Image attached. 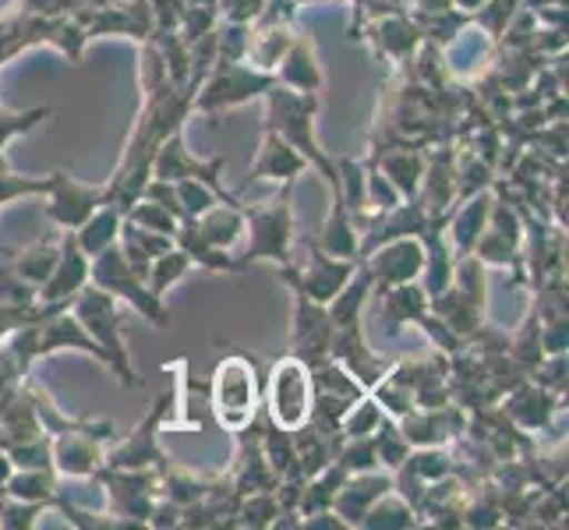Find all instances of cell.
<instances>
[{"instance_id":"6da1fadb","label":"cell","mask_w":569,"mask_h":530,"mask_svg":"<svg viewBox=\"0 0 569 530\" xmlns=\"http://www.w3.org/2000/svg\"><path fill=\"white\" fill-rule=\"evenodd\" d=\"M266 131L280 134L287 146L298 149L311 170L322 173L329 188V199H343L340 191V170L316 142V113H319V92H293L287 86L272 82L266 92Z\"/></svg>"},{"instance_id":"7a4b0ae2","label":"cell","mask_w":569,"mask_h":530,"mask_svg":"<svg viewBox=\"0 0 569 530\" xmlns=\"http://www.w3.org/2000/svg\"><path fill=\"white\" fill-rule=\"evenodd\" d=\"M71 316L74 322L82 326L89 337L107 350L110 358V376L121 379L124 389L142 386V379L134 376L131 358H128V347H124V319H121V308H117V298L107 290H100L96 283H86L82 290L71 298Z\"/></svg>"},{"instance_id":"52a82bcc","label":"cell","mask_w":569,"mask_h":530,"mask_svg":"<svg viewBox=\"0 0 569 530\" xmlns=\"http://www.w3.org/2000/svg\"><path fill=\"white\" fill-rule=\"evenodd\" d=\"M316 403V386H311V368L298 353H287L269 368V389H266V410L277 428H301L311 418Z\"/></svg>"},{"instance_id":"9c48e42d","label":"cell","mask_w":569,"mask_h":530,"mask_svg":"<svg viewBox=\"0 0 569 530\" xmlns=\"http://www.w3.org/2000/svg\"><path fill=\"white\" fill-rule=\"evenodd\" d=\"M167 397L156 400L149 410V418L142 424H134L128 439H121L113 449H103V467L107 470H163L170 457L160 449V421L167 410Z\"/></svg>"},{"instance_id":"e0dca14e","label":"cell","mask_w":569,"mask_h":530,"mask_svg":"<svg viewBox=\"0 0 569 530\" xmlns=\"http://www.w3.org/2000/svg\"><path fill=\"white\" fill-rule=\"evenodd\" d=\"M277 86H287L293 92H319L326 74L319 68V57H316V43L308 36H293L290 50L283 53V61L272 71Z\"/></svg>"},{"instance_id":"4fadbf2b","label":"cell","mask_w":569,"mask_h":530,"mask_svg":"<svg viewBox=\"0 0 569 530\" xmlns=\"http://www.w3.org/2000/svg\"><path fill=\"white\" fill-rule=\"evenodd\" d=\"M332 340V319L326 304L308 301L301 290H293V332H290V353H298L301 361L319 364L329 358Z\"/></svg>"},{"instance_id":"484cf974","label":"cell","mask_w":569,"mask_h":530,"mask_svg":"<svg viewBox=\"0 0 569 530\" xmlns=\"http://www.w3.org/2000/svg\"><path fill=\"white\" fill-rule=\"evenodd\" d=\"M386 421V410L379 407V400L371 392H361L358 400H350L347 410L340 414V439H365L376 436Z\"/></svg>"},{"instance_id":"4316f807","label":"cell","mask_w":569,"mask_h":530,"mask_svg":"<svg viewBox=\"0 0 569 530\" xmlns=\"http://www.w3.org/2000/svg\"><path fill=\"white\" fill-rule=\"evenodd\" d=\"M191 269H194L191 254H188L184 248L173 244L170 251L156 254V259L149 262V269H146V287H149L152 293H160V298H163V293H167L170 287H178Z\"/></svg>"},{"instance_id":"f1b7e54d","label":"cell","mask_w":569,"mask_h":530,"mask_svg":"<svg viewBox=\"0 0 569 530\" xmlns=\"http://www.w3.org/2000/svg\"><path fill=\"white\" fill-rule=\"evenodd\" d=\"M47 117H53L50 107H36V110H26V113H11L4 103H0V149H4L11 139H18V134L36 131L39 124L47 121Z\"/></svg>"},{"instance_id":"277c9868","label":"cell","mask_w":569,"mask_h":530,"mask_svg":"<svg viewBox=\"0 0 569 530\" xmlns=\"http://www.w3.org/2000/svg\"><path fill=\"white\" fill-rule=\"evenodd\" d=\"M209 400H212V414L223 431H230V436L244 431L254 418H259V403H262L254 361L241 358V353L223 358L212 371Z\"/></svg>"},{"instance_id":"44dd1931","label":"cell","mask_w":569,"mask_h":530,"mask_svg":"<svg viewBox=\"0 0 569 530\" xmlns=\"http://www.w3.org/2000/svg\"><path fill=\"white\" fill-rule=\"evenodd\" d=\"M361 227L355 223V216H350L347 202L343 199H329V212H326V223L319 230V248L337 254V259H350L358 262V233Z\"/></svg>"},{"instance_id":"ac0fdd59","label":"cell","mask_w":569,"mask_h":530,"mask_svg":"<svg viewBox=\"0 0 569 530\" xmlns=\"http://www.w3.org/2000/svg\"><path fill=\"white\" fill-rule=\"evenodd\" d=\"M376 163L386 181L400 191V199H415L421 173H425V152L418 146H389V149H376L368 156Z\"/></svg>"},{"instance_id":"f546056e","label":"cell","mask_w":569,"mask_h":530,"mask_svg":"<svg viewBox=\"0 0 569 530\" xmlns=\"http://www.w3.org/2000/svg\"><path fill=\"white\" fill-rule=\"evenodd\" d=\"M26 194H47V177H18L11 170H0V206L26 199Z\"/></svg>"},{"instance_id":"30bf717a","label":"cell","mask_w":569,"mask_h":530,"mask_svg":"<svg viewBox=\"0 0 569 530\" xmlns=\"http://www.w3.org/2000/svg\"><path fill=\"white\" fill-rule=\"evenodd\" d=\"M223 170H227V160H209V163L194 160L184 146V128L170 131L152 156V177H163V181H184V177H194V181L209 184L220 199H233V194H227V188H223Z\"/></svg>"},{"instance_id":"d4e9b609","label":"cell","mask_w":569,"mask_h":530,"mask_svg":"<svg viewBox=\"0 0 569 530\" xmlns=\"http://www.w3.org/2000/svg\"><path fill=\"white\" fill-rule=\"evenodd\" d=\"M173 244L184 248L191 254V262L199 269H209V272H241L244 269L230 251H220V248H212L209 241H202L199 230L191 227V220H181L178 233H173Z\"/></svg>"},{"instance_id":"cb8c5ba5","label":"cell","mask_w":569,"mask_h":530,"mask_svg":"<svg viewBox=\"0 0 569 530\" xmlns=\"http://www.w3.org/2000/svg\"><path fill=\"white\" fill-rule=\"evenodd\" d=\"M8 499L18 502H53L57 499V470L53 467H14L4 481Z\"/></svg>"},{"instance_id":"d6986e66","label":"cell","mask_w":569,"mask_h":530,"mask_svg":"<svg viewBox=\"0 0 569 530\" xmlns=\"http://www.w3.org/2000/svg\"><path fill=\"white\" fill-rule=\"evenodd\" d=\"M191 227L199 230V238L209 241L212 248L233 251V248H238V241L244 238V209H241L238 199L216 202V206H209L206 212L191 216Z\"/></svg>"},{"instance_id":"603a6c76","label":"cell","mask_w":569,"mask_h":530,"mask_svg":"<svg viewBox=\"0 0 569 530\" xmlns=\"http://www.w3.org/2000/svg\"><path fill=\"white\" fill-rule=\"evenodd\" d=\"M121 223H124V209L117 206V202H103L82 227L74 230V241L92 259V254H100L107 244L117 241V233H121Z\"/></svg>"},{"instance_id":"7402d4cb","label":"cell","mask_w":569,"mask_h":530,"mask_svg":"<svg viewBox=\"0 0 569 530\" xmlns=\"http://www.w3.org/2000/svg\"><path fill=\"white\" fill-rule=\"evenodd\" d=\"M57 251H61V233H47V238H39L36 244L29 248H18L8 254V262L14 269L18 280L32 283L36 290L47 283V277L53 272V262H57Z\"/></svg>"},{"instance_id":"3957f363","label":"cell","mask_w":569,"mask_h":530,"mask_svg":"<svg viewBox=\"0 0 569 530\" xmlns=\"http://www.w3.org/2000/svg\"><path fill=\"white\" fill-rule=\"evenodd\" d=\"M293 184H283L272 199L266 202H241L244 209V233H248V248L238 254V262L248 269L251 262L269 259V262H290L293 259Z\"/></svg>"},{"instance_id":"8992f818","label":"cell","mask_w":569,"mask_h":530,"mask_svg":"<svg viewBox=\"0 0 569 530\" xmlns=\"http://www.w3.org/2000/svg\"><path fill=\"white\" fill-rule=\"evenodd\" d=\"M277 78L269 71L251 68L248 61H220L216 57L212 68L206 71V78L194 89V100H191V113H227V110H238L244 103H251L254 96H262Z\"/></svg>"},{"instance_id":"5b68a950","label":"cell","mask_w":569,"mask_h":530,"mask_svg":"<svg viewBox=\"0 0 569 530\" xmlns=\"http://www.w3.org/2000/svg\"><path fill=\"white\" fill-rule=\"evenodd\" d=\"M89 283H96L100 290L113 293L117 301H128L149 326L170 329V311H167L163 298L146 287V277L131 269V262L124 259V251H121V244H117V241L107 244L100 254H92Z\"/></svg>"},{"instance_id":"8fae6325","label":"cell","mask_w":569,"mask_h":530,"mask_svg":"<svg viewBox=\"0 0 569 530\" xmlns=\"http://www.w3.org/2000/svg\"><path fill=\"white\" fill-rule=\"evenodd\" d=\"M442 61L449 71V82H481L496 64V39L488 36L478 22L460 26V32L442 47Z\"/></svg>"},{"instance_id":"ba28073f","label":"cell","mask_w":569,"mask_h":530,"mask_svg":"<svg viewBox=\"0 0 569 530\" xmlns=\"http://www.w3.org/2000/svg\"><path fill=\"white\" fill-rule=\"evenodd\" d=\"M47 220L61 230H78L89 216L100 209L103 202H110L107 184H86L74 181L71 173L57 170L47 177Z\"/></svg>"},{"instance_id":"5bb4252c","label":"cell","mask_w":569,"mask_h":530,"mask_svg":"<svg viewBox=\"0 0 569 530\" xmlns=\"http://www.w3.org/2000/svg\"><path fill=\"white\" fill-rule=\"evenodd\" d=\"M89 266H92V259L82 248H78L74 230H64L53 272L47 277V283L36 290V304H64V301H71L74 293L89 283Z\"/></svg>"},{"instance_id":"83f0119b","label":"cell","mask_w":569,"mask_h":530,"mask_svg":"<svg viewBox=\"0 0 569 530\" xmlns=\"http://www.w3.org/2000/svg\"><path fill=\"white\" fill-rule=\"evenodd\" d=\"M124 220L134 223V227H142V230H156V233H178L181 227V216H173L167 206L160 202H152V199H134L128 209H124Z\"/></svg>"},{"instance_id":"9a60e30c","label":"cell","mask_w":569,"mask_h":530,"mask_svg":"<svg viewBox=\"0 0 569 530\" xmlns=\"http://www.w3.org/2000/svg\"><path fill=\"white\" fill-rule=\"evenodd\" d=\"M365 39H368L371 50H376L379 57H386L389 64H400V68L421 47V32L415 26V18H410V14H392V11L365 18Z\"/></svg>"},{"instance_id":"4dcf8cb0","label":"cell","mask_w":569,"mask_h":530,"mask_svg":"<svg viewBox=\"0 0 569 530\" xmlns=\"http://www.w3.org/2000/svg\"><path fill=\"white\" fill-rule=\"evenodd\" d=\"M0 304H36V287L18 280L11 262H0Z\"/></svg>"},{"instance_id":"1f68e13d","label":"cell","mask_w":569,"mask_h":530,"mask_svg":"<svg viewBox=\"0 0 569 530\" xmlns=\"http://www.w3.org/2000/svg\"><path fill=\"white\" fill-rule=\"evenodd\" d=\"M262 11H266V0H216V14H220L223 22L251 26Z\"/></svg>"},{"instance_id":"d6a6232c","label":"cell","mask_w":569,"mask_h":530,"mask_svg":"<svg viewBox=\"0 0 569 530\" xmlns=\"http://www.w3.org/2000/svg\"><path fill=\"white\" fill-rule=\"evenodd\" d=\"M488 4V0H453V8L460 11V14H475V11H481Z\"/></svg>"},{"instance_id":"7c38bea8","label":"cell","mask_w":569,"mask_h":530,"mask_svg":"<svg viewBox=\"0 0 569 530\" xmlns=\"http://www.w3.org/2000/svg\"><path fill=\"white\" fill-rule=\"evenodd\" d=\"M365 269L376 290H389V287H400L421 277V266H425V241L421 238H392L379 248H371L365 254Z\"/></svg>"},{"instance_id":"2e32d148","label":"cell","mask_w":569,"mask_h":530,"mask_svg":"<svg viewBox=\"0 0 569 530\" xmlns=\"http://www.w3.org/2000/svg\"><path fill=\"white\" fill-rule=\"evenodd\" d=\"M305 170H311L305 156H301L298 149H293V146H287V142L280 139V134L266 131V139H262V146H259V156H254V163L248 167L244 188L254 184V181H277V184L283 188V184H293V181H298V177H301Z\"/></svg>"},{"instance_id":"ffe728a7","label":"cell","mask_w":569,"mask_h":530,"mask_svg":"<svg viewBox=\"0 0 569 530\" xmlns=\"http://www.w3.org/2000/svg\"><path fill=\"white\" fill-rule=\"evenodd\" d=\"M379 298H382V319H389L386 337H400L403 326H418V319L428 311V293L418 280L379 290Z\"/></svg>"}]
</instances>
